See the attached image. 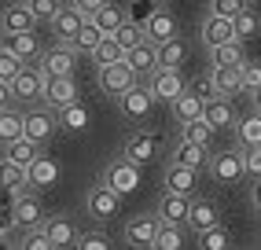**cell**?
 I'll list each match as a JSON object with an SVG mask.
<instances>
[{
  "mask_svg": "<svg viewBox=\"0 0 261 250\" xmlns=\"http://www.w3.org/2000/svg\"><path fill=\"white\" fill-rule=\"evenodd\" d=\"M202 44L206 48H217V44H224V41H232L236 37V19H224V15H206L202 19Z\"/></svg>",
  "mask_w": 261,
  "mask_h": 250,
  "instance_id": "cell-19",
  "label": "cell"
},
{
  "mask_svg": "<svg viewBox=\"0 0 261 250\" xmlns=\"http://www.w3.org/2000/svg\"><path fill=\"white\" fill-rule=\"evenodd\" d=\"M250 8V0H210V11L214 15H224V19H236Z\"/></svg>",
  "mask_w": 261,
  "mask_h": 250,
  "instance_id": "cell-46",
  "label": "cell"
},
{
  "mask_svg": "<svg viewBox=\"0 0 261 250\" xmlns=\"http://www.w3.org/2000/svg\"><path fill=\"white\" fill-rule=\"evenodd\" d=\"M121 195L118 188H111L107 181H99L89 188V195H85V213H89L92 221H114L118 213H121Z\"/></svg>",
  "mask_w": 261,
  "mask_h": 250,
  "instance_id": "cell-2",
  "label": "cell"
},
{
  "mask_svg": "<svg viewBox=\"0 0 261 250\" xmlns=\"http://www.w3.org/2000/svg\"><path fill=\"white\" fill-rule=\"evenodd\" d=\"M0 181H4L8 195H19V191L30 188V169H22V166H15L11 158H4V166H0Z\"/></svg>",
  "mask_w": 261,
  "mask_h": 250,
  "instance_id": "cell-30",
  "label": "cell"
},
{
  "mask_svg": "<svg viewBox=\"0 0 261 250\" xmlns=\"http://www.w3.org/2000/svg\"><path fill=\"white\" fill-rule=\"evenodd\" d=\"M195 177H199V169L180 166V162H169V166H166V173H162V184H166V191L191 195V191H195Z\"/></svg>",
  "mask_w": 261,
  "mask_h": 250,
  "instance_id": "cell-23",
  "label": "cell"
},
{
  "mask_svg": "<svg viewBox=\"0 0 261 250\" xmlns=\"http://www.w3.org/2000/svg\"><path fill=\"white\" fill-rule=\"evenodd\" d=\"M26 4L37 11V19H41V22H51V19L59 15V8H63L59 0H26Z\"/></svg>",
  "mask_w": 261,
  "mask_h": 250,
  "instance_id": "cell-50",
  "label": "cell"
},
{
  "mask_svg": "<svg viewBox=\"0 0 261 250\" xmlns=\"http://www.w3.org/2000/svg\"><path fill=\"white\" fill-rule=\"evenodd\" d=\"M85 22H89V15H85L77 4H70V0H66V4L59 8V15L51 19V33H56L59 41L74 44V37L81 33V26H85Z\"/></svg>",
  "mask_w": 261,
  "mask_h": 250,
  "instance_id": "cell-14",
  "label": "cell"
},
{
  "mask_svg": "<svg viewBox=\"0 0 261 250\" xmlns=\"http://www.w3.org/2000/svg\"><path fill=\"white\" fill-rule=\"evenodd\" d=\"M202 111H206V103H202V99H199L195 92H191V88H188V92H180L177 99L169 103V114H173V121H177V125L202 118Z\"/></svg>",
  "mask_w": 261,
  "mask_h": 250,
  "instance_id": "cell-25",
  "label": "cell"
},
{
  "mask_svg": "<svg viewBox=\"0 0 261 250\" xmlns=\"http://www.w3.org/2000/svg\"><path fill=\"white\" fill-rule=\"evenodd\" d=\"M144 33L154 41V44H166L169 37H180V22H177V15H173L169 8H154V15L144 22Z\"/></svg>",
  "mask_w": 261,
  "mask_h": 250,
  "instance_id": "cell-15",
  "label": "cell"
},
{
  "mask_svg": "<svg viewBox=\"0 0 261 250\" xmlns=\"http://www.w3.org/2000/svg\"><path fill=\"white\" fill-rule=\"evenodd\" d=\"M22 66H26V59H22L19 52H15V48L4 41V48H0V81H15Z\"/></svg>",
  "mask_w": 261,
  "mask_h": 250,
  "instance_id": "cell-40",
  "label": "cell"
},
{
  "mask_svg": "<svg viewBox=\"0 0 261 250\" xmlns=\"http://www.w3.org/2000/svg\"><path fill=\"white\" fill-rule=\"evenodd\" d=\"M191 92H195L202 103H210V99H217L221 92H217V81H214V74H202V78H191Z\"/></svg>",
  "mask_w": 261,
  "mask_h": 250,
  "instance_id": "cell-45",
  "label": "cell"
},
{
  "mask_svg": "<svg viewBox=\"0 0 261 250\" xmlns=\"http://www.w3.org/2000/svg\"><path fill=\"white\" fill-rule=\"evenodd\" d=\"M59 125H63L66 133H81L85 125H89V111L81 107V99H77V103H70V107H63V111H59Z\"/></svg>",
  "mask_w": 261,
  "mask_h": 250,
  "instance_id": "cell-41",
  "label": "cell"
},
{
  "mask_svg": "<svg viewBox=\"0 0 261 250\" xmlns=\"http://www.w3.org/2000/svg\"><path fill=\"white\" fill-rule=\"evenodd\" d=\"M19 136H26V114H15L4 103V114H0V140L11 144V140H19Z\"/></svg>",
  "mask_w": 261,
  "mask_h": 250,
  "instance_id": "cell-37",
  "label": "cell"
},
{
  "mask_svg": "<svg viewBox=\"0 0 261 250\" xmlns=\"http://www.w3.org/2000/svg\"><path fill=\"white\" fill-rule=\"evenodd\" d=\"M8 217L19 224V232H30V228H41L44 221H48V213H44V203H41V195H37V188H26V191H19L15 195V203L8 206Z\"/></svg>",
  "mask_w": 261,
  "mask_h": 250,
  "instance_id": "cell-3",
  "label": "cell"
},
{
  "mask_svg": "<svg viewBox=\"0 0 261 250\" xmlns=\"http://www.w3.org/2000/svg\"><path fill=\"white\" fill-rule=\"evenodd\" d=\"M250 206L261 213V177H250Z\"/></svg>",
  "mask_w": 261,
  "mask_h": 250,
  "instance_id": "cell-54",
  "label": "cell"
},
{
  "mask_svg": "<svg viewBox=\"0 0 261 250\" xmlns=\"http://www.w3.org/2000/svg\"><path fill=\"white\" fill-rule=\"evenodd\" d=\"M81 99V92H77V78L74 74H63V78H48L44 81V103L51 107V111H63V107H70V103H77Z\"/></svg>",
  "mask_w": 261,
  "mask_h": 250,
  "instance_id": "cell-11",
  "label": "cell"
},
{
  "mask_svg": "<svg viewBox=\"0 0 261 250\" xmlns=\"http://www.w3.org/2000/svg\"><path fill=\"white\" fill-rule=\"evenodd\" d=\"M44 70L37 66V63H26L22 70H19V78H15L11 81V88H15V99H19V103H41L44 99Z\"/></svg>",
  "mask_w": 261,
  "mask_h": 250,
  "instance_id": "cell-8",
  "label": "cell"
},
{
  "mask_svg": "<svg viewBox=\"0 0 261 250\" xmlns=\"http://www.w3.org/2000/svg\"><path fill=\"white\" fill-rule=\"evenodd\" d=\"M103 37H107V33H103V30H99V22L89 15V22H85V26H81V33L74 37V48L81 52V56H92V52H96V44H99Z\"/></svg>",
  "mask_w": 261,
  "mask_h": 250,
  "instance_id": "cell-38",
  "label": "cell"
},
{
  "mask_svg": "<svg viewBox=\"0 0 261 250\" xmlns=\"http://www.w3.org/2000/svg\"><path fill=\"white\" fill-rule=\"evenodd\" d=\"M210 147H202V144H195V140H188V136H180L177 144H173V151H169V162H180V166H191V169H202V166H210Z\"/></svg>",
  "mask_w": 261,
  "mask_h": 250,
  "instance_id": "cell-18",
  "label": "cell"
},
{
  "mask_svg": "<svg viewBox=\"0 0 261 250\" xmlns=\"http://www.w3.org/2000/svg\"><path fill=\"white\" fill-rule=\"evenodd\" d=\"M70 4H77L85 15H92V11H99L103 4H107V0H70Z\"/></svg>",
  "mask_w": 261,
  "mask_h": 250,
  "instance_id": "cell-55",
  "label": "cell"
},
{
  "mask_svg": "<svg viewBox=\"0 0 261 250\" xmlns=\"http://www.w3.org/2000/svg\"><path fill=\"white\" fill-rule=\"evenodd\" d=\"M125 63L136 70V74H140V81H147L154 70H159V44H154L151 37H144L136 48H129V52H125Z\"/></svg>",
  "mask_w": 261,
  "mask_h": 250,
  "instance_id": "cell-16",
  "label": "cell"
},
{
  "mask_svg": "<svg viewBox=\"0 0 261 250\" xmlns=\"http://www.w3.org/2000/svg\"><path fill=\"white\" fill-rule=\"evenodd\" d=\"M188 224H169V221H162V228H159V239H154V250H180L184 246V239H188Z\"/></svg>",
  "mask_w": 261,
  "mask_h": 250,
  "instance_id": "cell-35",
  "label": "cell"
},
{
  "mask_svg": "<svg viewBox=\"0 0 261 250\" xmlns=\"http://www.w3.org/2000/svg\"><path fill=\"white\" fill-rule=\"evenodd\" d=\"M56 129H59V114L51 111V107L44 103V107H33V111H26V136L30 140H37V144L44 147L51 136H56Z\"/></svg>",
  "mask_w": 261,
  "mask_h": 250,
  "instance_id": "cell-12",
  "label": "cell"
},
{
  "mask_svg": "<svg viewBox=\"0 0 261 250\" xmlns=\"http://www.w3.org/2000/svg\"><path fill=\"white\" fill-rule=\"evenodd\" d=\"M159 228H162V217L159 213H144V217H133L129 224H125V239H129V246H136V250H154V239H159Z\"/></svg>",
  "mask_w": 261,
  "mask_h": 250,
  "instance_id": "cell-13",
  "label": "cell"
},
{
  "mask_svg": "<svg viewBox=\"0 0 261 250\" xmlns=\"http://www.w3.org/2000/svg\"><path fill=\"white\" fill-rule=\"evenodd\" d=\"M202 118L210 121L217 133H221V129H236V121H239V114H236V107H232L228 96L210 99V103H206V111H202Z\"/></svg>",
  "mask_w": 261,
  "mask_h": 250,
  "instance_id": "cell-21",
  "label": "cell"
},
{
  "mask_svg": "<svg viewBox=\"0 0 261 250\" xmlns=\"http://www.w3.org/2000/svg\"><path fill=\"white\" fill-rule=\"evenodd\" d=\"M243 63H247V52H243V41L239 37L210 48V66H243Z\"/></svg>",
  "mask_w": 261,
  "mask_h": 250,
  "instance_id": "cell-28",
  "label": "cell"
},
{
  "mask_svg": "<svg viewBox=\"0 0 261 250\" xmlns=\"http://www.w3.org/2000/svg\"><path fill=\"white\" fill-rule=\"evenodd\" d=\"M154 8H159V0H133V4H129V19L136 26H144L151 15H154Z\"/></svg>",
  "mask_w": 261,
  "mask_h": 250,
  "instance_id": "cell-49",
  "label": "cell"
},
{
  "mask_svg": "<svg viewBox=\"0 0 261 250\" xmlns=\"http://www.w3.org/2000/svg\"><path fill=\"white\" fill-rule=\"evenodd\" d=\"M44 228H48L51 243H56V250H59V246H74V243H77V232H74V224L66 221V217H59V213H51V217L44 221Z\"/></svg>",
  "mask_w": 261,
  "mask_h": 250,
  "instance_id": "cell-31",
  "label": "cell"
},
{
  "mask_svg": "<svg viewBox=\"0 0 261 250\" xmlns=\"http://www.w3.org/2000/svg\"><path fill=\"white\" fill-rule=\"evenodd\" d=\"M159 217L169 221V224H188V217H191V195L166 191L159 199Z\"/></svg>",
  "mask_w": 261,
  "mask_h": 250,
  "instance_id": "cell-20",
  "label": "cell"
},
{
  "mask_svg": "<svg viewBox=\"0 0 261 250\" xmlns=\"http://www.w3.org/2000/svg\"><path fill=\"white\" fill-rule=\"evenodd\" d=\"M180 136H188V140H195V144H202V147H210L214 151V140H217V129L206 118H195V121H184L180 125Z\"/></svg>",
  "mask_w": 261,
  "mask_h": 250,
  "instance_id": "cell-34",
  "label": "cell"
},
{
  "mask_svg": "<svg viewBox=\"0 0 261 250\" xmlns=\"http://www.w3.org/2000/svg\"><path fill=\"white\" fill-rule=\"evenodd\" d=\"M159 151H162V136L151 133V129H136V133L125 140V147H121V155L133 158V162H140V166L154 162V158H159Z\"/></svg>",
  "mask_w": 261,
  "mask_h": 250,
  "instance_id": "cell-10",
  "label": "cell"
},
{
  "mask_svg": "<svg viewBox=\"0 0 261 250\" xmlns=\"http://www.w3.org/2000/svg\"><path fill=\"white\" fill-rule=\"evenodd\" d=\"M188 59V44L180 37H169L166 44H159V66H184Z\"/></svg>",
  "mask_w": 261,
  "mask_h": 250,
  "instance_id": "cell-39",
  "label": "cell"
},
{
  "mask_svg": "<svg viewBox=\"0 0 261 250\" xmlns=\"http://www.w3.org/2000/svg\"><path fill=\"white\" fill-rule=\"evenodd\" d=\"M96 85H99V92L103 96H121V92H129L133 85H140V74L121 59V63H111V66H96Z\"/></svg>",
  "mask_w": 261,
  "mask_h": 250,
  "instance_id": "cell-5",
  "label": "cell"
},
{
  "mask_svg": "<svg viewBox=\"0 0 261 250\" xmlns=\"http://www.w3.org/2000/svg\"><path fill=\"white\" fill-rule=\"evenodd\" d=\"M103 181L111 188H118L121 195H133L140 188V162H133V158H114V162H107V169H103Z\"/></svg>",
  "mask_w": 261,
  "mask_h": 250,
  "instance_id": "cell-9",
  "label": "cell"
},
{
  "mask_svg": "<svg viewBox=\"0 0 261 250\" xmlns=\"http://www.w3.org/2000/svg\"><path fill=\"white\" fill-rule=\"evenodd\" d=\"M147 88L154 92V99H159V103H173L180 92H188V81L180 78V66H159V70L147 78Z\"/></svg>",
  "mask_w": 261,
  "mask_h": 250,
  "instance_id": "cell-7",
  "label": "cell"
},
{
  "mask_svg": "<svg viewBox=\"0 0 261 250\" xmlns=\"http://www.w3.org/2000/svg\"><path fill=\"white\" fill-rule=\"evenodd\" d=\"M92 19L99 22L103 33H118L121 26L129 22V15H125V8H118V4H111V0H107V4H103L99 11H92Z\"/></svg>",
  "mask_w": 261,
  "mask_h": 250,
  "instance_id": "cell-32",
  "label": "cell"
},
{
  "mask_svg": "<svg viewBox=\"0 0 261 250\" xmlns=\"http://www.w3.org/2000/svg\"><path fill=\"white\" fill-rule=\"evenodd\" d=\"M77 56H81V52H77L74 44L59 41L56 48H48L44 56L37 59V66L44 70V78H63V74H77Z\"/></svg>",
  "mask_w": 261,
  "mask_h": 250,
  "instance_id": "cell-6",
  "label": "cell"
},
{
  "mask_svg": "<svg viewBox=\"0 0 261 250\" xmlns=\"http://www.w3.org/2000/svg\"><path fill=\"white\" fill-rule=\"evenodd\" d=\"M19 250H56V243H51L48 228L41 224V228H30V232H22V239H19Z\"/></svg>",
  "mask_w": 261,
  "mask_h": 250,
  "instance_id": "cell-43",
  "label": "cell"
},
{
  "mask_svg": "<svg viewBox=\"0 0 261 250\" xmlns=\"http://www.w3.org/2000/svg\"><path fill=\"white\" fill-rule=\"evenodd\" d=\"M74 246H77V250H107L111 239H107V232H81Z\"/></svg>",
  "mask_w": 261,
  "mask_h": 250,
  "instance_id": "cell-48",
  "label": "cell"
},
{
  "mask_svg": "<svg viewBox=\"0 0 261 250\" xmlns=\"http://www.w3.org/2000/svg\"><path fill=\"white\" fill-rule=\"evenodd\" d=\"M4 37H11V33H30V30H37V11H33L26 0H19V4H8L4 8Z\"/></svg>",
  "mask_w": 261,
  "mask_h": 250,
  "instance_id": "cell-17",
  "label": "cell"
},
{
  "mask_svg": "<svg viewBox=\"0 0 261 250\" xmlns=\"http://www.w3.org/2000/svg\"><path fill=\"white\" fill-rule=\"evenodd\" d=\"M195 246H199V250H224V246H228V228H224V224H214V228L199 232V236H195Z\"/></svg>",
  "mask_w": 261,
  "mask_h": 250,
  "instance_id": "cell-42",
  "label": "cell"
},
{
  "mask_svg": "<svg viewBox=\"0 0 261 250\" xmlns=\"http://www.w3.org/2000/svg\"><path fill=\"white\" fill-rule=\"evenodd\" d=\"M56 184H59V166L51 162V158H37V162L30 166V188L48 191V188H56Z\"/></svg>",
  "mask_w": 261,
  "mask_h": 250,
  "instance_id": "cell-29",
  "label": "cell"
},
{
  "mask_svg": "<svg viewBox=\"0 0 261 250\" xmlns=\"http://www.w3.org/2000/svg\"><path fill=\"white\" fill-rule=\"evenodd\" d=\"M221 224V213H217V203L214 199H191V217H188V228L191 236H199V232Z\"/></svg>",
  "mask_w": 261,
  "mask_h": 250,
  "instance_id": "cell-22",
  "label": "cell"
},
{
  "mask_svg": "<svg viewBox=\"0 0 261 250\" xmlns=\"http://www.w3.org/2000/svg\"><path fill=\"white\" fill-rule=\"evenodd\" d=\"M8 44L15 48V52H19V56L26 59V63H37L41 56H44V52H41V41H37V33H11V37H8Z\"/></svg>",
  "mask_w": 261,
  "mask_h": 250,
  "instance_id": "cell-36",
  "label": "cell"
},
{
  "mask_svg": "<svg viewBox=\"0 0 261 250\" xmlns=\"http://www.w3.org/2000/svg\"><path fill=\"white\" fill-rule=\"evenodd\" d=\"M121 59H125V48H121V41L114 37V33H107V37L96 44V52H92L96 66H111V63H121Z\"/></svg>",
  "mask_w": 261,
  "mask_h": 250,
  "instance_id": "cell-33",
  "label": "cell"
},
{
  "mask_svg": "<svg viewBox=\"0 0 261 250\" xmlns=\"http://www.w3.org/2000/svg\"><path fill=\"white\" fill-rule=\"evenodd\" d=\"M15 228H19V224L8 217V221H4V228H0V243H4V246H19V239H22V236H15Z\"/></svg>",
  "mask_w": 261,
  "mask_h": 250,
  "instance_id": "cell-53",
  "label": "cell"
},
{
  "mask_svg": "<svg viewBox=\"0 0 261 250\" xmlns=\"http://www.w3.org/2000/svg\"><path fill=\"white\" fill-rule=\"evenodd\" d=\"M114 37H118V41H121V48H125V52H129V48H136V44H140V41H144V37H147V33H144V26H136V22H133V19H129V22H125V26H121V30H118V33H114Z\"/></svg>",
  "mask_w": 261,
  "mask_h": 250,
  "instance_id": "cell-47",
  "label": "cell"
},
{
  "mask_svg": "<svg viewBox=\"0 0 261 250\" xmlns=\"http://www.w3.org/2000/svg\"><path fill=\"white\" fill-rule=\"evenodd\" d=\"M243 155H247V173L261 177V144L257 147H243Z\"/></svg>",
  "mask_w": 261,
  "mask_h": 250,
  "instance_id": "cell-52",
  "label": "cell"
},
{
  "mask_svg": "<svg viewBox=\"0 0 261 250\" xmlns=\"http://www.w3.org/2000/svg\"><path fill=\"white\" fill-rule=\"evenodd\" d=\"M257 30H261V19H257L254 8H247L243 15H236V37H239V41H250Z\"/></svg>",
  "mask_w": 261,
  "mask_h": 250,
  "instance_id": "cell-44",
  "label": "cell"
},
{
  "mask_svg": "<svg viewBox=\"0 0 261 250\" xmlns=\"http://www.w3.org/2000/svg\"><path fill=\"white\" fill-rule=\"evenodd\" d=\"M4 158H11L15 166L30 169L41 158V144H37V140H30V136H19V140H11V144H4Z\"/></svg>",
  "mask_w": 261,
  "mask_h": 250,
  "instance_id": "cell-24",
  "label": "cell"
},
{
  "mask_svg": "<svg viewBox=\"0 0 261 250\" xmlns=\"http://www.w3.org/2000/svg\"><path fill=\"white\" fill-rule=\"evenodd\" d=\"M210 177L217 184H224V188H232V184H243L247 181V155H243V147H228V151H214L210 155Z\"/></svg>",
  "mask_w": 261,
  "mask_h": 250,
  "instance_id": "cell-1",
  "label": "cell"
},
{
  "mask_svg": "<svg viewBox=\"0 0 261 250\" xmlns=\"http://www.w3.org/2000/svg\"><path fill=\"white\" fill-rule=\"evenodd\" d=\"M243 81H247V92L261 85V59H247V63H243Z\"/></svg>",
  "mask_w": 261,
  "mask_h": 250,
  "instance_id": "cell-51",
  "label": "cell"
},
{
  "mask_svg": "<svg viewBox=\"0 0 261 250\" xmlns=\"http://www.w3.org/2000/svg\"><path fill=\"white\" fill-rule=\"evenodd\" d=\"M250 107H254V111H261V85L250 88Z\"/></svg>",
  "mask_w": 261,
  "mask_h": 250,
  "instance_id": "cell-56",
  "label": "cell"
},
{
  "mask_svg": "<svg viewBox=\"0 0 261 250\" xmlns=\"http://www.w3.org/2000/svg\"><path fill=\"white\" fill-rule=\"evenodd\" d=\"M118 111H121V118L125 121H133V125H144V121H151V114H154V92L147 85H133L129 92H121L118 99Z\"/></svg>",
  "mask_w": 261,
  "mask_h": 250,
  "instance_id": "cell-4",
  "label": "cell"
},
{
  "mask_svg": "<svg viewBox=\"0 0 261 250\" xmlns=\"http://www.w3.org/2000/svg\"><path fill=\"white\" fill-rule=\"evenodd\" d=\"M214 81H217V92L221 96H239V92H247V81H243V66H214L210 70Z\"/></svg>",
  "mask_w": 261,
  "mask_h": 250,
  "instance_id": "cell-27",
  "label": "cell"
},
{
  "mask_svg": "<svg viewBox=\"0 0 261 250\" xmlns=\"http://www.w3.org/2000/svg\"><path fill=\"white\" fill-rule=\"evenodd\" d=\"M236 140H239V147H257L261 144V111H250L247 114H239V121H236Z\"/></svg>",
  "mask_w": 261,
  "mask_h": 250,
  "instance_id": "cell-26",
  "label": "cell"
}]
</instances>
